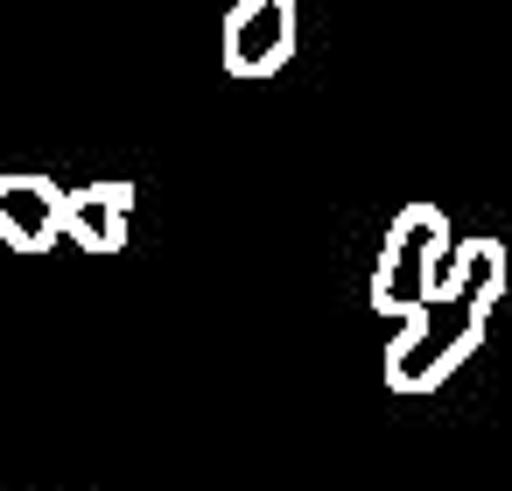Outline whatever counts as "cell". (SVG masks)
<instances>
[{
    "label": "cell",
    "instance_id": "cell-1",
    "mask_svg": "<svg viewBox=\"0 0 512 491\" xmlns=\"http://www.w3.org/2000/svg\"><path fill=\"white\" fill-rule=\"evenodd\" d=\"M505 281H512V260H505L498 239H456L449 260H442V281L428 288L421 309L400 316V330L386 344V386L393 393H435V386H449L470 365V351L484 344Z\"/></svg>",
    "mask_w": 512,
    "mask_h": 491
},
{
    "label": "cell",
    "instance_id": "cell-2",
    "mask_svg": "<svg viewBox=\"0 0 512 491\" xmlns=\"http://www.w3.org/2000/svg\"><path fill=\"white\" fill-rule=\"evenodd\" d=\"M449 218H442V204H407V211H393V225H386V239H379V260H372V309L379 316H407V309H421L428 302V288L442 281V260H449Z\"/></svg>",
    "mask_w": 512,
    "mask_h": 491
},
{
    "label": "cell",
    "instance_id": "cell-3",
    "mask_svg": "<svg viewBox=\"0 0 512 491\" xmlns=\"http://www.w3.org/2000/svg\"><path fill=\"white\" fill-rule=\"evenodd\" d=\"M295 36H302V8H295V0H232L225 29H218V57H225L232 78L253 85V78L288 71Z\"/></svg>",
    "mask_w": 512,
    "mask_h": 491
},
{
    "label": "cell",
    "instance_id": "cell-4",
    "mask_svg": "<svg viewBox=\"0 0 512 491\" xmlns=\"http://www.w3.org/2000/svg\"><path fill=\"white\" fill-rule=\"evenodd\" d=\"M0 246L29 253V260L64 246V183L57 176H36V169L0 176Z\"/></svg>",
    "mask_w": 512,
    "mask_h": 491
},
{
    "label": "cell",
    "instance_id": "cell-5",
    "mask_svg": "<svg viewBox=\"0 0 512 491\" xmlns=\"http://www.w3.org/2000/svg\"><path fill=\"white\" fill-rule=\"evenodd\" d=\"M134 232V183H85V190H64V239L92 260H113Z\"/></svg>",
    "mask_w": 512,
    "mask_h": 491
}]
</instances>
